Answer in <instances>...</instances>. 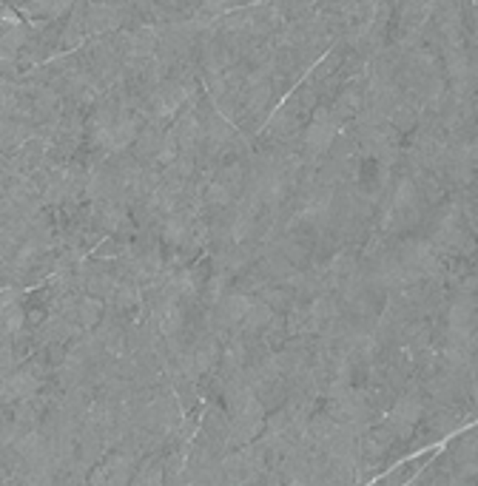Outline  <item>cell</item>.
<instances>
[{
	"mask_svg": "<svg viewBox=\"0 0 478 486\" xmlns=\"http://www.w3.org/2000/svg\"><path fill=\"white\" fill-rule=\"evenodd\" d=\"M416 120H419V111H416L413 105H407V103H398V105H396V111H393V125H396L398 131H410Z\"/></svg>",
	"mask_w": 478,
	"mask_h": 486,
	"instance_id": "7",
	"label": "cell"
},
{
	"mask_svg": "<svg viewBox=\"0 0 478 486\" xmlns=\"http://www.w3.org/2000/svg\"><path fill=\"white\" fill-rule=\"evenodd\" d=\"M393 418H398V421H404V424L413 427V424L422 418V401L413 398V395H401V398L396 401V407H393Z\"/></svg>",
	"mask_w": 478,
	"mask_h": 486,
	"instance_id": "3",
	"label": "cell"
},
{
	"mask_svg": "<svg viewBox=\"0 0 478 486\" xmlns=\"http://www.w3.org/2000/svg\"><path fill=\"white\" fill-rule=\"evenodd\" d=\"M160 146H163V134L151 125L149 131L140 134V140H137V154H140L143 160H146V157H157V154H160Z\"/></svg>",
	"mask_w": 478,
	"mask_h": 486,
	"instance_id": "4",
	"label": "cell"
},
{
	"mask_svg": "<svg viewBox=\"0 0 478 486\" xmlns=\"http://www.w3.org/2000/svg\"><path fill=\"white\" fill-rule=\"evenodd\" d=\"M259 296H262L273 310H291V307H294V293L285 290V285H282V288H265Z\"/></svg>",
	"mask_w": 478,
	"mask_h": 486,
	"instance_id": "6",
	"label": "cell"
},
{
	"mask_svg": "<svg viewBox=\"0 0 478 486\" xmlns=\"http://www.w3.org/2000/svg\"><path fill=\"white\" fill-rule=\"evenodd\" d=\"M37 392V376L29 373H15L6 381V398H32Z\"/></svg>",
	"mask_w": 478,
	"mask_h": 486,
	"instance_id": "2",
	"label": "cell"
},
{
	"mask_svg": "<svg viewBox=\"0 0 478 486\" xmlns=\"http://www.w3.org/2000/svg\"><path fill=\"white\" fill-rule=\"evenodd\" d=\"M217 179L225 185V188H231L234 193L242 188V179H245V171H242V165H228V168H222L220 174H217Z\"/></svg>",
	"mask_w": 478,
	"mask_h": 486,
	"instance_id": "8",
	"label": "cell"
},
{
	"mask_svg": "<svg viewBox=\"0 0 478 486\" xmlns=\"http://www.w3.org/2000/svg\"><path fill=\"white\" fill-rule=\"evenodd\" d=\"M273 321V307L259 296V299H251V307H248V316H245V333H259L265 330L268 324Z\"/></svg>",
	"mask_w": 478,
	"mask_h": 486,
	"instance_id": "1",
	"label": "cell"
},
{
	"mask_svg": "<svg viewBox=\"0 0 478 486\" xmlns=\"http://www.w3.org/2000/svg\"><path fill=\"white\" fill-rule=\"evenodd\" d=\"M100 319H103V305L97 302V296L77 305V321L83 327H94V324H100Z\"/></svg>",
	"mask_w": 478,
	"mask_h": 486,
	"instance_id": "5",
	"label": "cell"
}]
</instances>
